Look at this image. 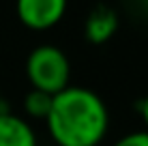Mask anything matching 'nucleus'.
I'll list each match as a JSON object with an SVG mask.
<instances>
[{"mask_svg": "<svg viewBox=\"0 0 148 146\" xmlns=\"http://www.w3.org/2000/svg\"><path fill=\"white\" fill-rule=\"evenodd\" d=\"M45 125L58 146H99L110 127L105 101L82 86L54 95Z\"/></svg>", "mask_w": 148, "mask_h": 146, "instance_id": "obj_1", "label": "nucleus"}, {"mask_svg": "<svg viewBox=\"0 0 148 146\" xmlns=\"http://www.w3.org/2000/svg\"><path fill=\"white\" fill-rule=\"evenodd\" d=\"M26 75L34 90L54 97L71 86V62L67 54L56 45H37L26 58Z\"/></svg>", "mask_w": 148, "mask_h": 146, "instance_id": "obj_2", "label": "nucleus"}, {"mask_svg": "<svg viewBox=\"0 0 148 146\" xmlns=\"http://www.w3.org/2000/svg\"><path fill=\"white\" fill-rule=\"evenodd\" d=\"M19 22L32 30L56 26L67 11V0H15Z\"/></svg>", "mask_w": 148, "mask_h": 146, "instance_id": "obj_3", "label": "nucleus"}, {"mask_svg": "<svg viewBox=\"0 0 148 146\" xmlns=\"http://www.w3.org/2000/svg\"><path fill=\"white\" fill-rule=\"evenodd\" d=\"M118 24H120V19H118V13L114 9L108 7V4H97L92 11L88 13V17H86L84 37H86V41L101 45V43L110 41L116 34Z\"/></svg>", "mask_w": 148, "mask_h": 146, "instance_id": "obj_4", "label": "nucleus"}, {"mask_svg": "<svg viewBox=\"0 0 148 146\" xmlns=\"http://www.w3.org/2000/svg\"><path fill=\"white\" fill-rule=\"evenodd\" d=\"M0 146H37V135L24 118L0 112Z\"/></svg>", "mask_w": 148, "mask_h": 146, "instance_id": "obj_5", "label": "nucleus"}, {"mask_svg": "<svg viewBox=\"0 0 148 146\" xmlns=\"http://www.w3.org/2000/svg\"><path fill=\"white\" fill-rule=\"evenodd\" d=\"M52 95L41 93V90H30L26 95V101H24V108H26V114L32 118H41L45 120V116L49 114V108H52Z\"/></svg>", "mask_w": 148, "mask_h": 146, "instance_id": "obj_6", "label": "nucleus"}, {"mask_svg": "<svg viewBox=\"0 0 148 146\" xmlns=\"http://www.w3.org/2000/svg\"><path fill=\"white\" fill-rule=\"evenodd\" d=\"M114 146H148V131H131L122 135L120 140H116Z\"/></svg>", "mask_w": 148, "mask_h": 146, "instance_id": "obj_7", "label": "nucleus"}, {"mask_svg": "<svg viewBox=\"0 0 148 146\" xmlns=\"http://www.w3.org/2000/svg\"><path fill=\"white\" fill-rule=\"evenodd\" d=\"M140 112H142V118H144V123H146V127H148V95L140 101ZM146 131H148V129H146Z\"/></svg>", "mask_w": 148, "mask_h": 146, "instance_id": "obj_8", "label": "nucleus"}, {"mask_svg": "<svg viewBox=\"0 0 148 146\" xmlns=\"http://www.w3.org/2000/svg\"><path fill=\"white\" fill-rule=\"evenodd\" d=\"M2 110H4V108H2V99H0V112H2Z\"/></svg>", "mask_w": 148, "mask_h": 146, "instance_id": "obj_9", "label": "nucleus"}]
</instances>
